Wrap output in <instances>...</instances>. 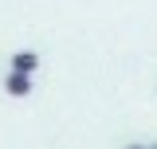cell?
Segmentation results:
<instances>
[{"instance_id": "6da1fadb", "label": "cell", "mask_w": 157, "mask_h": 149, "mask_svg": "<svg viewBox=\"0 0 157 149\" xmlns=\"http://www.w3.org/2000/svg\"><path fill=\"white\" fill-rule=\"evenodd\" d=\"M4 94H8V98H28V94H32V74L8 71L4 74Z\"/></svg>"}, {"instance_id": "7a4b0ae2", "label": "cell", "mask_w": 157, "mask_h": 149, "mask_svg": "<svg viewBox=\"0 0 157 149\" xmlns=\"http://www.w3.org/2000/svg\"><path fill=\"white\" fill-rule=\"evenodd\" d=\"M36 67H39L36 51H16V55H12V71L16 74H36Z\"/></svg>"}, {"instance_id": "3957f363", "label": "cell", "mask_w": 157, "mask_h": 149, "mask_svg": "<svg viewBox=\"0 0 157 149\" xmlns=\"http://www.w3.org/2000/svg\"><path fill=\"white\" fill-rule=\"evenodd\" d=\"M126 149H145V145H126Z\"/></svg>"}, {"instance_id": "277c9868", "label": "cell", "mask_w": 157, "mask_h": 149, "mask_svg": "<svg viewBox=\"0 0 157 149\" xmlns=\"http://www.w3.org/2000/svg\"><path fill=\"white\" fill-rule=\"evenodd\" d=\"M145 149H157V145H145Z\"/></svg>"}]
</instances>
